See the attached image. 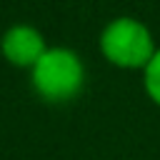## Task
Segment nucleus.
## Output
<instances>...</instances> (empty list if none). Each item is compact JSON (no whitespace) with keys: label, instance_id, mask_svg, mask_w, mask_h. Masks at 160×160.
I'll return each instance as SVG.
<instances>
[{"label":"nucleus","instance_id":"nucleus-1","mask_svg":"<svg viewBox=\"0 0 160 160\" xmlns=\"http://www.w3.org/2000/svg\"><path fill=\"white\" fill-rule=\"evenodd\" d=\"M30 85L48 105L72 102L85 88V62L72 48L50 45L30 68Z\"/></svg>","mask_w":160,"mask_h":160},{"label":"nucleus","instance_id":"nucleus-2","mask_svg":"<svg viewBox=\"0 0 160 160\" xmlns=\"http://www.w3.org/2000/svg\"><path fill=\"white\" fill-rule=\"evenodd\" d=\"M98 50L108 65L142 72L145 65L152 60L158 42L152 30L142 20L132 15H118L102 25L98 38Z\"/></svg>","mask_w":160,"mask_h":160},{"label":"nucleus","instance_id":"nucleus-3","mask_svg":"<svg viewBox=\"0 0 160 160\" xmlns=\"http://www.w3.org/2000/svg\"><path fill=\"white\" fill-rule=\"evenodd\" d=\"M48 40L45 35L30 25V22H15L10 28L2 30L0 35V55L8 65L12 68H20V70H28L45 55L48 50Z\"/></svg>","mask_w":160,"mask_h":160},{"label":"nucleus","instance_id":"nucleus-4","mask_svg":"<svg viewBox=\"0 0 160 160\" xmlns=\"http://www.w3.org/2000/svg\"><path fill=\"white\" fill-rule=\"evenodd\" d=\"M142 90H145L148 100L160 108V45H158L152 60L142 70Z\"/></svg>","mask_w":160,"mask_h":160}]
</instances>
